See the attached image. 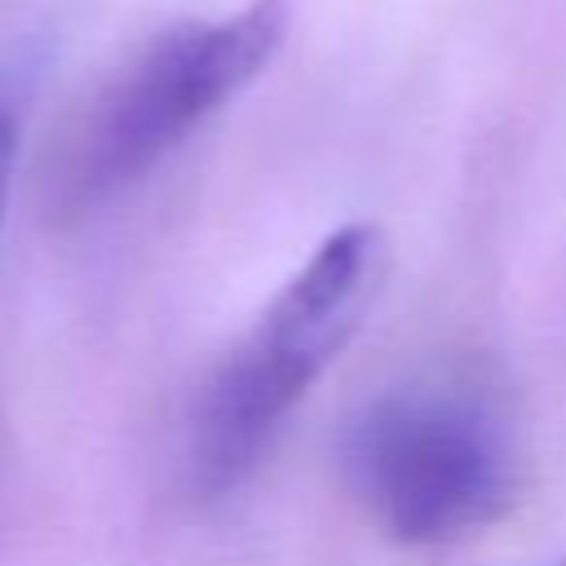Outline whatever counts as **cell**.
Instances as JSON below:
<instances>
[{"mask_svg": "<svg viewBox=\"0 0 566 566\" xmlns=\"http://www.w3.org/2000/svg\"><path fill=\"white\" fill-rule=\"evenodd\" d=\"M287 27V0H248L234 13L172 22L133 49L57 128L40 168L44 212L80 221L146 181L279 57Z\"/></svg>", "mask_w": 566, "mask_h": 566, "instance_id": "1", "label": "cell"}, {"mask_svg": "<svg viewBox=\"0 0 566 566\" xmlns=\"http://www.w3.org/2000/svg\"><path fill=\"white\" fill-rule=\"evenodd\" d=\"M389 248L376 226L332 230L256 323L217 358L186 416V482L203 500L234 491L270 451L310 385L363 327Z\"/></svg>", "mask_w": 566, "mask_h": 566, "instance_id": "2", "label": "cell"}, {"mask_svg": "<svg viewBox=\"0 0 566 566\" xmlns=\"http://www.w3.org/2000/svg\"><path fill=\"white\" fill-rule=\"evenodd\" d=\"M13 155H18V124H13V111H9V102L0 97V217H4V199H9Z\"/></svg>", "mask_w": 566, "mask_h": 566, "instance_id": "4", "label": "cell"}, {"mask_svg": "<svg viewBox=\"0 0 566 566\" xmlns=\"http://www.w3.org/2000/svg\"><path fill=\"white\" fill-rule=\"evenodd\" d=\"M517 429L473 380H416L363 402L340 433V473L398 544H455L517 495Z\"/></svg>", "mask_w": 566, "mask_h": 566, "instance_id": "3", "label": "cell"}]
</instances>
